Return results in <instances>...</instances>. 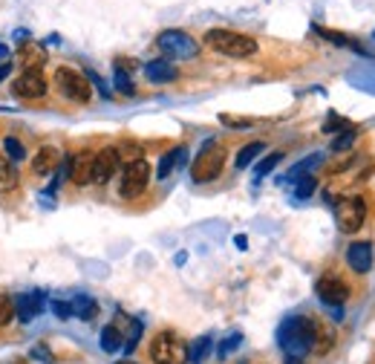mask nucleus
Segmentation results:
<instances>
[{
    "label": "nucleus",
    "mask_w": 375,
    "mask_h": 364,
    "mask_svg": "<svg viewBox=\"0 0 375 364\" xmlns=\"http://www.w3.org/2000/svg\"><path fill=\"white\" fill-rule=\"evenodd\" d=\"M314 341H318V324L312 318H289L280 327V344L289 356L303 358L309 350H314Z\"/></svg>",
    "instance_id": "nucleus-1"
},
{
    "label": "nucleus",
    "mask_w": 375,
    "mask_h": 364,
    "mask_svg": "<svg viewBox=\"0 0 375 364\" xmlns=\"http://www.w3.org/2000/svg\"><path fill=\"white\" fill-rule=\"evenodd\" d=\"M205 44L223 55H231V58H248V55L257 52V41L243 32L234 29H211L205 32Z\"/></svg>",
    "instance_id": "nucleus-2"
},
{
    "label": "nucleus",
    "mask_w": 375,
    "mask_h": 364,
    "mask_svg": "<svg viewBox=\"0 0 375 364\" xmlns=\"http://www.w3.org/2000/svg\"><path fill=\"white\" fill-rule=\"evenodd\" d=\"M223 168H225V148L223 145H216V142H208L202 150H200V157L193 159L191 165V177L196 182H211L223 174Z\"/></svg>",
    "instance_id": "nucleus-3"
},
{
    "label": "nucleus",
    "mask_w": 375,
    "mask_h": 364,
    "mask_svg": "<svg viewBox=\"0 0 375 364\" xmlns=\"http://www.w3.org/2000/svg\"><path fill=\"white\" fill-rule=\"evenodd\" d=\"M188 344L173 335V333H159L150 341V358L153 364H185L188 361Z\"/></svg>",
    "instance_id": "nucleus-4"
},
{
    "label": "nucleus",
    "mask_w": 375,
    "mask_h": 364,
    "mask_svg": "<svg viewBox=\"0 0 375 364\" xmlns=\"http://www.w3.org/2000/svg\"><path fill=\"white\" fill-rule=\"evenodd\" d=\"M55 84H58V93H61L64 99H70L72 104H87L90 95H93V87L87 81V75L75 72L70 67L55 70Z\"/></svg>",
    "instance_id": "nucleus-5"
},
{
    "label": "nucleus",
    "mask_w": 375,
    "mask_h": 364,
    "mask_svg": "<svg viewBox=\"0 0 375 364\" xmlns=\"http://www.w3.org/2000/svg\"><path fill=\"white\" fill-rule=\"evenodd\" d=\"M159 49L168 55V58H176V61H185V58H193L200 52V44L182 29H165L159 38H156Z\"/></svg>",
    "instance_id": "nucleus-6"
},
{
    "label": "nucleus",
    "mask_w": 375,
    "mask_h": 364,
    "mask_svg": "<svg viewBox=\"0 0 375 364\" xmlns=\"http://www.w3.org/2000/svg\"><path fill=\"white\" fill-rule=\"evenodd\" d=\"M150 182V165L145 159H136V162H127L125 171H122V182H118V194L125 200H136L145 194V188Z\"/></svg>",
    "instance_id": "nucleus-7"
},
{
    "label": "nucleus",
    "mask_w": 375,
    "mask_h": 364,
    "mask_svg": "<svg viewBox=\"0 0 375 364\" xmlns=\"http://www.w3.org/2000/svg\"><path fill=\"white\" fill-rule=\"evenodd\" d=\"M335 217H338V228L344 235H355L364 225L367 203L361 197H341L338 205H335Z\"/></svg>",
    "instance_id": "nucleus-8"
},
{
    "label": "nucleus",
    "mask_w": 375,
    "mask_h": 364,
    "mask_svg": "<svg viewBox=\"0 0 375 364\" xmlns=\"http://www.w3.org/2000/svg\"><path fill=\"white\" fill-rule=\"evenodd\" d=\"M12 93L17 95V99H24V102L44 99V95H47V79L41 72H24V75H17V79H15Z\"/></svg>",
    "instance_id": "nucleus-9"
},
{
    "label": "nucleus",
    "mask_w": 375,
    "mask_h": 364,
    "mask_svg": "<svg viewBox=\"0 0 375 364\" xmlns=\"http://www.w3.org/2000/svg\"><path fill=\"white\" fill-rule=\"evenodd\" d=\"M314 292H318V298L329 306H344L349 298V286L338 275H324L318 280V286H314Z\"/></svg>",
    "instance_id": "nucleus-10"
},
{
    "label": "nucleus",
    "mask_w": 375,
    "mask_h": 364,
    "mask_svg": "<svg viewBox=\"0 0 375 364\" xmlns=\"http://www.w3.org/2000/svg\"><path fill=\"white\" fill-rule=\"evenodd\" d=\"M118 162H122V157H118V148H104L95 153V162H93V182L104 185L113 180V174L118 171Z\"/></svg>",
    "instance_id": "nucleus-11"
},
{
    "label": "nucleus",
    "mask_w": 375,
    "mask_h": 364,
    "mask_svg": "<svg viewBox=\"0 0 375 364\" xmlns=\"http://www.w3.org/2000/svg\"><path fill=\"white\" fill-rule=\"evenodd\" d=\"M346 263L355 275H367L372 269V243H352L346 248Z\"/></svg>",
    "instance_id": "nucleus-12"
},
{
    "label": "nucleus",
    "mask_w": 375,
    "mask_h": 364,
    "mask_svg": "<svg viewBox=\"0 0 375 364\" xmlns=\"http://www.w3.org/2000/svg\"><path fill=\"white\" fill-rule=\"evenodd\" d=\"M93 162H95V153H90V150L75 153L70 162V180L75 185H90L93 182Z\"/></svg>",
    "instance_id": "nucleus-13"
},
{
    "label": "nucleus",
    "mask_w": 375,
    "mask_h": 364,
    "mask_svg": "<svg viewBox=\"0 0 375 364\" xmlns=\"http://www.w3.org/2000/svg\"><path fill=\"white\" fill-rule=\"evenodd\" d=\"M17 64H21L26 72H41V67L47 64V49L41 44L29 41V44L21 47V52H17Z\"/></svg>",
    "instance_id": "nucleus-14"
},
{
    "label": "nucleus",
    "mask_w": 375,
    "mask_h": 364,
    "mask_svg": "<svg viewBox=\"0 0 375 364\" xmlns=\"http://www.w3.org/2000/svg\"><path fill=\"white\" fill-rule=\"evenodd\" d=\"M58 162H61V153H58V148H41L35 153V159H32V174H38V177H47V174H52V171L58 168Z\"/></svg>",
    "instance_id": "nucleus-15"
},
{
    "label": "nucleus",
    "mask_w": 375,
    "mask_h": 364,
    "mask_svg": "<svg viewBox=\"0 0 375 364\" xmlns=\"http://www.w3.org/2000/svg\"><path fill=\"white\" fill-rule=\"evenodd\" d=\"M145 75H147V81H153V84H168L179 72H176V67L168 58H156V61H147L145 64Z\"/></svg>",
    "instance_id": "nucleus-16"
},
{
    "label": "nucleus",
    "mask_w": 375,
    "mask_h": 364,
    "mask_svg": "<svg viewBox=\"0 0 375 364\" xmlns=\"http://www.w3.org/2000/svg\"><path fill=\"white\" fill-rule=\"evenodd\" d=\"M41 306H44V295L41 292H26L15 301V312L21 315L24 321H32L38 312H41Z\"/></svg>",
    "instance_id": "nucleus-17"
},
{
    "label": "nucleus",
    "mask_w": 375,
    "mask_h": 364,
    "mask_svg": "<svg viewBox=\"0 0 375 364\" xmlns=\"http://www.w3.org/2000/svg\"><path fill=\"white\" fill-rule=\"evenodd\" d=\"M21 177H17L15 162H9L6 157H0V191H15Z\"/></svg>",
    "instance_id": "nucleus-18"
},
{
    "label": "nucleus",
    "mask_w": 375,
    "mask_h": 364,
    "mask_svg": "<svg viewBox=\"0 0 375 364\" xmlns=\"http://www.w3.org/2000/svg\"><path fill=\"white\" fill-rule=\"evenodd\" d=\"M182 157H185V148H173V150H168L165 157H162V162H159V168H156V177L165 180V177L170 174V171L182 162Z\"/></svg>",
    "instance_id": "nucleus-19"
},
{
    "label": "nucleus",
    "mask_w": 375,
    "mask_h": 364,
    "mask_svg": "<svg viewBox=\"0 0 375 364\" xmlns=\"http://www.w3.org/2000/svg\"><path fill=\"white\" fill-rule=\"evenodd\" d=\"M3 157H6L9 162H21V159H26V148L17 142L15 136H6V139H3Z\"/></svg>",
    "instance_id": "nucleus-20"
},
{
    "label": "nucleus",
    "mask_w": 375,
    "mask_h": 364,
    "mask_svg": "<svg viewBox=\"0 0 375 364\" xmlns=\"http://www.w3.org/2000/svg\"><path fill=\"white\" fill-rule=\"evenodd\" d=\"M70 306H72V315H81L84 321H90V318L95 315V310H98V306H95V301H93V298H87V295L75 298Z\"/></svg>",
    "instance_id": "nucleus-21"
},
{
    "label": "nucleus",
    "mask_w": 375,
    "mask_h": 364,
    "mask_svg": "<svg viewBox=\"0 0 375 364\" xmlns=\"http://www.w3.org/2000/svg\"><path fill=\"white\" fill-rule=\"evenodd\" d=\"M122 341H125V338H122V333H118V330L113 327V324L102 330V347H104L107 353H115L118 347H122Z\"/></svg>",
    "instance_id": "nucleus-22"
},
{
    "label": "nucleus",
    "mask_w": 375,
    "mask_h": 364,
    "mask_svg": "<svg viewBox=\"0 0 375 364\" xmlns=\"http://www.w3.org/2000/svg\"><path fill=\"white\" fill-rule=\"evenodd\" d=\"M257 153H263V142H251V145H246L240 153H237V168H248Z\"/></svg>",
    "instance_id": "nucleus-23"
},
{
    "label": "nucleus",
    "mask_w": 375,
    "mask_h": 364,
    "mask_svg": "<svg viewBox=\"0 0 375 364\" xmlns=\"http://www.w3.org/2000/svg\"><path fill=\"white\" fill-rule=\"evenodd\" d=\"M314 29H318V35H321V38H329V41H332L335 47H349V49H358V52H361V47L355 44L352 38L341 35V32H332V29H321V26H314Z\"/></svg>",
    "instance_id": "nucleus-24"
},
{
    "label": "nucleus",
    "mask_w": 375,
    "mask_h": 364,
    "mask_svg": "<svg viewBox=\"0 0 375 364\" xmlns=\"http://www.w3.org/2000/svg\"><path fill=\"white\" fill-rule=\"evenodd\" d=\"M283 159V153L280 150H274V153H269V157L257 165V168H254V177H257V180H263L266 174H269V171H274V168H278V162Z\"/></svg>",
    "instance_id": "nucleus-25"
},
{
    "label": "nucleus",
    "mask_w": 375,
    "mask_h": 364,
    "mask_svg": "<svg viewBox=\"0 0 375 364\" xmlns=\"http://www.w3.org/2000/svg\"><path fill=\"white\" fill-rule=\"evenodd\" d=\"M15 318V301L9 295L0 292V327H6V324H12Z\"/></svg>",
    "instance_id": "nucleus-26"
},
{
    "label": "nucleus",
    "mask_w": 375,
    "mask_h": 364,
    "mask_svg": "<svg viewBox=\"0 0 375 364\" xmlns=\"http://www.w3.org/2000/svg\"><path fill=\"white\" fill-rule=\"evenodd\" d=\"M314 188H318V180H314V177H301L298 188H294V197H298V200H306V197L314 194Z\"/></svg>",
    "instance_id": "nucleus-27"
},
{
    "label": "nucleus",
    "mask_w": 375,
    "mask_h": 364,
    "mask_svg": "<svg viewBox=\"0 0 375 364\" xmlns=\"http://www.w3.org/2000/svg\"><path fill=\"white\" fill-rule=\"evenodd\" d=\"M115 87L122 90V93H127V95H133V84H130V79L125 75V70H115Z\"/></svg>",
    "instance_id": "nucleus-28"
},
{
    "label": "nucleus",
    "mask_w": 375,
    "mask_h": 364,
    "mask_svg": "<svg viewBox=\"0 0 375 364\" xmlns=\"http://www.w3.org/2000/svg\"><path fill=\"white\" fill-rule=\"evenodd\" d=\"M352 139H355V133H352V130H346L344 136H338V139L332 142V150H335V153H338V150H346V148L352 145Z\"/></svg>",
    "instance_id": "nucleus-29"
},
{
    "label": "nucleus",
    "mask_w": 375,
    "mask_h": 364,
    "mask_svg": "<svg viewBox=\"0 0 375 364\" xmlns=\"http://www.w3.org/2000/svg\"><path fill=\"white\" fill-rule=\"evenodd\" d=\"M52 312H55L58 318H72V306H70L67 301H55V303H52Z\"/></svg>",
    "instance_id": "nucleus-30"
},
{
    "label": "nucleus",
    "mask_w": 375,
    "mask_h": 364,
    "mask_svg": "<svg viewBox=\"0 0 375 364\" xmlns=\"http://www.w3.org/2000/svg\"><path fill=\"white\" fill-rule=\"evenodd\" d=\"M220 122L228 125V127H248L251 125L248 119H234V116H220Z\"/></svg>",
    "instance_id": "nucleus-31"
},
{
    "label": "nucleus",
    "mask_w": 375,
    "mask_h": 364,
    "mask_svg": "<svg viewBox=\"0 0 375 364\" xmlns=\"http://www.w3.org/2000/svg\"><path fill=\"white\" fill-rule=\"evenodd\" d=\"M335 127H349V125H346V122H344V119H338V116H332V119H329V122H326V127H324V130H326V133H332V130H335Z\"/></svg>",
    "instance_id": "nucleus-32"
},
{
    "label": "nucleus",
    "mask_w": 375,
    "mask_h": 364,
    "mask_svg": "<svg viewBox=\"0 0 375 364\" xmlns=\"http://www.w3.org/2000/svg\"><path fill=\"white\" fill-rule=\"evenodd\" d=\"M32 356H35V358H44V361H52V356H49V353H47L44 347H38V350H32Z\"/></svg>",
    "instance_id": "nucleus-33"
},
{
    "label": "nucleus",
    "mask_w": 375,
    "mask_h": 364,
    "mask_svg": "<svg viewBox=\"0 0 375 364\" xmlns=\"http://www.w3.org/2000/svg\"><path fill=\"white\" fill-rule=\"evenodd\" d=\"M208 344H211V341H208V338H202V341H200V347H196V353H193V356H196V358H202V353L208 350Z\"/></svg>",
    "instance_id": "nucleus-34"
},
{
    "label": "nucleus",
    "mask_w": 375,
    "mask_h": 364,
    "mask_svg": "<svg viewBox=\"0 0 375 364\" xmlns=\"http://www.w3.org/2000/svg\"><path fill=\"white\" fill-rule=\"evenodd\" d=\"M9 72H12V64H0V81H3Z\"/></svg>",
    "instance_id": "nucleus-35"
},
{
    "label": "nucleus",
    "mask_w": 375,
    "mask_h": 364,
    "mask_svg": "<svg viewBox=\"0 0 375 364\" xmlns=\"http://www.w3.org/2000/svg\"><path fill=\"white\" fill-rule=\"evenodd\" d=\"M286 364H303V358H298V356H289V358H286Z\"/></svg>",
    "instance_id": "nucleus-36"
},
{
    "label": "nucleus",
    "mask_w": 375,
    "mask_h": 364,
    "mask_svg": "<svg viewBox=\"0 0 375 364\" xmlns=\"http://www.w3.org/2000/svg\"><path fill=\"white\" fill-rule=\"evenodd\" d=\"M6 55H9V47H6V44H0V58H6Z\"/></svg>",
    "instance_id": "nucleus-37"
},
{
    "label": "nucleus",
    "mask_w": 375,
    "mask_h": 364,
    "mask_svg": "<svg viewBox=\"0 0 375 364\" xmlns=\"http://www.w3.org/2000/svg\"><path fill=\"white\" fill-rule=\"evenodd\" d=\"M118 364H136V361H118Z\"/></svg>",
    "instance_id": "nucleus-38"
}]
</instances>
